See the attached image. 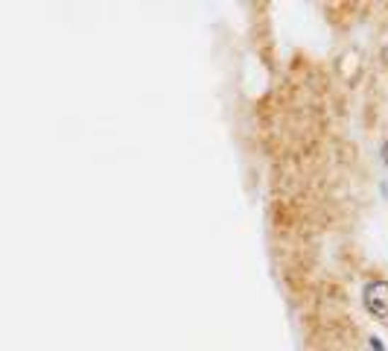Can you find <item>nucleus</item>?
Returning <instances> with one entry per match:
<instances>
[{
    "label": "nucleus",
    "instance_id": "f257e3e1",
    "mask_svg": "<svg viewBox=\"0 0 388 351\" xmlns=\"http://www.w3.org/2000/svg\"><path fill=\"white\" fill-rule=\"evenodd\" d=\"M365 308L377 316V319H388V284L385 281H371L365 284Z\"/></svg>",
    "mask_w": 388,
    "mask_h": 351
},
{
    "label": "nucleus",
    "instance_id": "f03ea898",
    "mask_svg": "<svg viewBox=\"0 0 388 351\" xmlns=\"http://www.w3.org/2000/svg\"><path fill=\"white\" fill-rule=\"evenodd\" d=\"M371 348H374V351H382V342H380L377 337H371Z\"/></svg>",
    "mask_w": 388,
    "mask_h": 351
},
{
    "label": "nucleus",
    "instance_id": "7ed1b4c3",
    "mask_svg": "<svg viewBox=\"0 0 388 351\" xmlns=\"http://www.w3.org/2000/svg\"><path fill=\"white\" fill-rule=\"evenodd\" d=\"M382 161L388 164V144H382Z\"/></svg>",
    "mask_w": 388,
    "mask_h": 351
}]
</instances>
